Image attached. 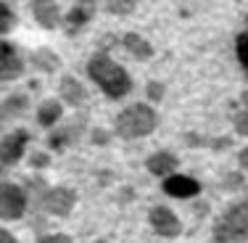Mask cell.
<instances>
[{"label": "cell", "instance_id": "cell-1", "mask_svg": "<svg viewBox=\"0 0 248 243\" xmlns=\"http://www.w3.org/2000/svg\"><path fill=\"white\" fill-rule=\"evenodd\" d=\"M87 74L93 77V82H95L106 96L114 98V100L124 98L129 90H132V80H129L127 72H124V66H119V64H116L114 58H108L106 53H95V56L90 58Z\"/></svg>", "mask_w": 248, "mask_h": 243}, {"label": "cell", "instance_id": "cell-2", "mask_svg": "<svg viewBox=\"0 0 248 243\" xmlns=\"http://www.w3.org/2000/svg\"><path fill=\"white\" fill-rule=\"evenodd\" d=\"M156 127H158V114H156V109L148 106V103L127 106L114 122L116 135L124 138V140H135V138H143V135H151Z\"/></svg>", "mask_w": 248, "mask_h": 243}, {"label": "cell", "instance_id": "cell-3", "mask_svg": "<svg viewBox=\"0 0 248 243\" xmlns=\"http://www.w3.org/2000/svg\"><path fill=\"white\" fill-rule=\"evenodd\" d=\"M217 243H243L248 241V198L224 209V214L214 222L211 230Z\"/></svg>", "mask_w": 248, "mask_h": 243}, {"label": "cell", "instance_id": "cell-4", "mask_svg": "<svg viewBox=\"0 0 248 243\" xmlns=\"http://www.w3.org/2000/svg\"><path fill=\"white\" fill-rule=\"evenodd\" d=\"M40 206L53 217H69L77 206V193L72 188H63V185L50 188V191H45L40 195Z\"/></svg>", "mask_w": 248, "mask_h": 243}, {"label": "cell", "instance_id": "cell-5", "mask_svg": "<svg viewBox=\"0 0 248 243\" xmlns=\"http://www.w3.org/2000/svg\"><path fill=\"white\" fill-rule=\"evenodd\" d=\"M27 211V193L19 185L3 182L0 185V217L3 219H21Z\"/></svg>", "mask_w": 248, "mask_h": 243}, {"label": "cell", "instance_id": "cell-6", "mask_svg": "<svg viewBox=\"0 0 248 243\" xmlns=\"http://www.w3.org/2000/svg\"><path fill=\"white\" fill-rule=\"evenodd\" d=\"M151 227L156 235H161V238H177V235L182 233V222L180 217L174 214L169 206H156V209H151V217H148Z\"/></svg>", "mask_w": 248, "mask_h": 243}, {"label": "cell", "instance_id": "cell-7", "mask_svg": "<svg viewBox=\"0 0 248 243\" xmlns=\"http://www.w3.org/2000/svg\"><path fill=\"white\" fill-rule=\"evenodd\" d=\"M27 143H29L27 130H14V132L5 135L3 143H0V162H3V167H14V164L24 156Z\"/></svg>", "mask_w": 248, "mask_h": 243}, {"label": "cell", "instance_id": "cell-8", "mask_svg": "<svg viewBox=\"0 0 248 243\" xmlns=\"http://www.w3.org/2000/svg\"><path fill=\"white\" fill-rule=\"evenodd\" d=\"M21 72H24L21 56L16 53V48L8 40H3V43H0V80L11 82V80H16V77H21Z\"/></svg>", "mask_w": 248, "mask_h": 243}, {"label": "cell", "instance_id": "cell-9", "mask_svg": "<svg viewBox=\"0 0 248 243\" xmlns=\"http://www.w3.org/2000/svg\"><path fill=\"white\" fill-rule=\"evenodd\" d=\"M32 14H34V21L43 29H56L63 24L61 8H58L56 0H32Z\"/></svg>", "mask_w": 248, "mask_h": 243}, {"label": "cell", "instance_id": "cell-10", "mask_svg": "<svg viewBox=\"0 0 248 243\" xmlns=\"http://www.w3.org/2000/svg\"><path fill=\"white\" fill-rule=\"evenodd\" d=\"M164 193L174 195V198H193L201 193V182L185 175H172L164 180Z\"/></svg>", "mask_w": 248, "mask_h": 243}, {"label": "cell", "instance_id": "cell-11", "mask_svg": "<svg viewBox=\"0 0 248 243\" xmlns=\"http://www.w3.org/2000/svg\"><path fill=\"white\" fill-rule=\"evenodd\" d=\"M58 93H61L63 103L74 106V109H79V106L87 100L85 85H82L77 77H72V74H63V77H61V82H58Z\"/></svg>", "mask_w": 248, "mask_h": 243}, {"label": "cell", "instance_id": "cell-12", "mask_svg": "<svg viewBox=\"0 0 248 243\" xmlns=\"http://www.w3.org/2000/svg\"><path fill=\"white\" fill-rule=\"evenodd\" d=\"M93 14H95L93 0H82V3L72 5V11H66V16H63V27L69 29V34H77L87 21L93 19Z\"/></svg>", "mask_w": 248, "mask_h": 243}, {"label": "cell", "instance_id": "cell-13", "mask_svg": "<svg viewBox=\"0 0 248 243\" xmlns=\"http://www.w3.org/2000/svg\"><path fill=\"white\" fill-rule=\"evenodd\" d=\"M177 156L174 153H169V151H156L153 156H148V162H145V167H148L151 175H156V177H172L174 175V169H177Z\"/></svg>", "mask_w": 248, "mask_h": 243}, {"label": "cell", "instance_id": "cell-14", "mask_svg": "<svg viewBox=\"0 0 248 243\" xmlns=\"http://www.w3.org/2000/svg\"><path fill=\"white\" fill-rule=\"evenodd\" d=\"M122 45L127 48V53H132L138 61H148V58L153 56V45L145 37H140L138 32H127L122 37Z\"/></svg>", "mask_w": 248, "mask_h": 243}, {"label": "cell", "instance_id": "cell-15", "mask_svg": "<svg viewBox=\"0 0 248 243\" xmlns=\"http://www.w3.org/2000/svg\"><path fill=\"white\" fill-rule=\"evenodd\" d=\"M27 109H29L27 93H11V96H5L3 106H0V114H3V119H14V116H21Z\"/></svg>", "mask_w": 248, "mask_h": 243}, {"label": "cell", "instance_id": "cell-16", "mask_svg": "<svg viewBox=\"0 0 248 243\" xmlns=\"http://www.w3.org/2000/svg\"><path fill=\"white\" fill-rule=\"evenodd\" d=\"M61 116H63L61 100H43V103H40V109H37V124L40 127H53Z\"/></svg>", "mask_w": 248, "mask_h": 243}, {"label": "cell", "instance_id": "cell-17", "mask_svg": "<svg viewBox=\"0 0 248 243\" xmlns=\"http://www.w3.org/2000/svg\"><path fill=\"white\" fill-rule=\"evenodd\" d=\"M32 64L43 74H50V72H56V69H58V56L50 48H40V50L32 53Z\"/></svg>", "mask_w": 248, "mask_h": 243}, {"label": "cell", "instance_id": "cell-18", "mask_svg": "<svg viewBox=\"0 0 248 243\" xmlns=\"http://www.w3.org/2000/svg\"><path fill=\"white\" fill-rule=\"evenodd\" d=\"M138 8V0H108V14L114 16H127Z\"/></svg>", "mask_w": 248, "mask_h": 243}, {"label": "cell", "instance_id": "cell-19", "mask_svg": "<svg viewBox=\"0 0 248 243\" xmlns=\"http://www.w3.org/2000/svg\"><path fill=\"white\" fill-rule=\"evenodd\" d=\"M0 16H3V21H0V32L8 34L11 29H14V24H16V14L11 11L8 3H0Z\"/></svg>", "mask_w": 248, "mask_h": 243}, {"label": "cell", "instance_id": "cell-20", "mask_svg": "<svg viewBox=\"0 0 248 243\" xmlns=\"http://www.w3.org/2000/svg\"><path fill=\"white\" fill-rule=\"evenodd\" d=\"M235 48H238V58H240V64H243V69L248 72V32L238 34V43H235Z\"/></svg>", "mask_w": 248, "mask_h": 243}, {"label": "cell", "instance_id": "cell-21", "mask_svg": "<svg viewBox=\"0 0 248 243\" xmlns=\"http://www.w3.org/2000/svg\"><path fill=\"white\" fill-rule=\"evenodd\" d=\"M164 90H167L164 82H148V85H145V96H148L151 103H158V100L164 98Z\"/></svg>", "mask_w": 248, "mask_h": 243}, {"label": "cell", "instance_id": "cell-22", "mask_svg": "<svg viewBox=\"0 0 248 243\" xmlns=\"http://www.w3.org/2000/svg\"><path fill=\"white\" fill-rule=\"evenodd\" d=\"M235 132L243 135V138H248V109H243V111L235 114Z\"/></svg>", "mask_w": 248, "mask_h": 243}, {"label": "cell", "instance_id": "cell-23", "mask_svg": "<svg viewBox=\"0 0 248 243\" xmlns=\"http://www.w3.org/2000/svg\"><path fill=\"white\" fill-rule=\"evenodd\" d=\"M69 143V132H53L50 135V148H56V151H63Z\"/></svg>", "mask_w": 248, "mask_h": 243}, {"label": "cell", "instance_id": "cell-24", "mask_svg": "<svg viewBox=\"0 0 248 243\" xmlns=\"http://www.w3.org/2000/svg\"><path fill=\"white\" fill-rule=\"evenodd\" d=\"M90 135H93V143L95 146H108V140H111V135L106 132V130H100V127H95Z\"/></svg>", "mask_w": 248, "mask_h": 243}, {"label": "cell", "instance_id": "cell-25", "mask_svg": "<svg viewBox=\"0 0 248 243\" xmlns=\"http://www.w3.org/2000/svg\"><path fill=\"white\" fill-rule=\"evenodd\" d=\"M37 243H72V238L63 235V233H53V235H43Z\"/></svg>", "mask_w": 248, "mask_h": 243}, {"label": "cell", "instance_id": "cell-26", "mask_svg": "<svg viewBox=\"0 0 248 243\" xmlns=\"http://www.w3.org/2000/svg\"><path fill=\"white\" fill-rule=\"evenodd\" d=\"M48 164H50V156H48V153H34V156H32V167H34V169H45Z\"/></svg>", "mask_w": 248, "mask_h": 243}, {"label": "cell", "instance_id": "cell-27", "mask_svg": "<svg viewBox=\"0 0 248 243\" xmlns=\"http://www.w3.org/2000/svg\"><path fill=\"white\" fill-rule=\"evenodd\" d=\"M224 180H227V182H224V188H240V185H243V175H238V172L227 175Z\"/></svg>", "mask_w": 248, "mask_h": 243}, {"label": "cell", "instance_id": "cell-28", "mask_svg": "<svg viewBox=\"0 0 248 243\" xmlns=\"http://www.w3.org/2000/svg\"><path fill=\"white\" fill-rule=\"evenodd\" d=\"M0 243H19V241H16V235L11 230H0Z\"/></svg>", "mask_w": 248, "mask_h": 243}, {"label": "cell", "instance_id": "cell-29", "mask_svg": "<svg viewBox=\"0 0 248 243\" xmlns=\"http://www.w3.org/2000/svg\"><path fill=\"white\" fill-rule=\"evenodd\" d=\"M238 164H240V167H243V169H248V146H246L243 151L238 153Z\"/></svg>", "mask_w": 248, "mask_h": 243}, {"label": "cell", "instance_id": "cell-30", "mask_svg": "<svg viewBox=\"0 0 248 243\" xmlns=\"http://www.w3.org/2000/svg\"><path fill=\"white\" fill-rule=\"evenodd\" d=\"M246 32H248V14H246Z\"/></svg>", "mask_w": 248, "mask_h": 243}, {"label": "cell", "instance_id": "cell-31", "mask_svg": "<svg viewBox=\"0 0 248 243\" xmlns=\"http://www.w3.org/2000/svg\"><path fill=\"white\" fill-rule=\"evenodd\" d=\"M95 243H106V241H95Z\"/></svg>", "mask_w": 248, "mask_h": 243}]
</instances>
